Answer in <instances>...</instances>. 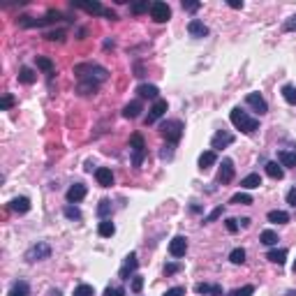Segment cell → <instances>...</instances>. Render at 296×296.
I'll list each match as a JSON object with an SVG mask.
<instances>
[{
  "label": "cell",
  "instance_id": "37",
  "mask_svg": "<svg viewBox=\"0 0 296 296\" xmlns=\"http://www.w3.org/2000/svg\"><path fill=\"white\" fill-rule=\"evenodd\" d=\"M229 261H232V264H243V261H245V250H243V248H234V250L229 253Z\"/></svg>",
  "mask_w": 296,
  "mask_h": 296
},
{
  "label": "cell",
  "instance_id": "50",
  "mask_svg": "<svg viewBox=\"0 0 296 296\" xmlns=\"http://www.w3.org/2000/svg\"><path fill=\"white\" fill-rule=\"evenodd\" d=\"M199 7H201V2H188V0H183V9H188V12H197Z\"/></svg>",
  "mask_w": 296,
  "mask_h": 296
},
{
  "label": "cell",
  "instance_id": "52",
  "mask_svg": "<svg viewBox=\"0 0 296 296\" xmlns=\"http://www.w3.org/2000/svg\"><path fill=\"white\" fill-rule=\"evenodd\" d=\"M229 7H232V9H241V7H243V2H241V0H229Z\"/></svg>",
  "mask_w": 296,
  "mask_h": 296
},
{
  "label": "cell",
  "instance_id": "13",
  "mask_svg": "<svg viewBox=\"0 0 296 296\" xmlns=\"http://www.w3.org/2000/svg\"><path fill=\"white\" fill-rule=\"evenodd\" d=\"M188 33H190V37L204 40V37H209V28L204 26V21H199V19H192L190 23H188Z\"/></svg>",
  "mask_w": 296,
  "mask_h": 296
},
{
  "label": "cell",
  "instance_id": "4",
  "mask_svg": "<svg viewBox=\"0 0 296 296\" xmlns=\"http://www.w3.org/2000/svg\"><path fill=\"white\" fill-rule=\"evenodd\" d=\"M130 150H132V167L139 169L144 157H146V141L141 134H132L130 137Z\"/></svg>",
  "mask_w": 296,
  "mask_h": 296
},
{
  "label": "cell",
  "instance_id": "36",
  "mask_svg": "<svg viewBox=\"0 0 296 296\" xmlns=\"http://www.w3.org/2000/svg\"><path fill=\"white\" fill-rule=\"evenodd\" d=\"M63 215L67 220H81V211L77 209V206H72V204H67L65 209H63Z\"/></svg>",
  "mask_w": 296,
  "mask_h": 296
},
{
  "label": "cell",
  "instance_id": "16",
  "mask_svg": "<svg viewBox=\"0 0 296 296\" xmlns=\"http://www.w3.org/2000/svg\"><path fill=\"white\" fill-rule=\"evenodd\" d=\"M194 292L204 296H222V287L220 285H209V282H199L194 285Z\"/></svg>",
  "mask_w": 296,
  "mask_h": 296
},
{
  "label": "cell",
  "instance_id": "14",
  "mask_svg": "<svg viewBox=\"0 0 296 296\" xmlns=\"http://www.w3.org/2000/svg\"><path fill=\"white\" fill-rule=\"evenodd\" d=\"M86 185L84 183H74V185H70V190L65 192V197H67V201H70V204H79V201L84 199V197H86Z\"/></svg>",
  "mask_w": 296,
  "mask_h": 296
},
{
  "label": "cell",
  "instance_id": "35",
  "mask_svg": "<svg viewBox=\"0 0 296 296\" xmlns=\"http://www.w3.org/2000/svg\"><path fill=\"white\" fill-rule=\"evenodd\" d=\"M150 5L153 2H148V0H144V2H132L130 12L132 14H144V12H150Z\"/></svg>",
  "mask_w": 296,
  "mask_h": 296
},
{
  "label": "cell",
  "instance_id": "5",
  "mask_svg": "<svg viewBox=\"0 0 296 296\" xmlns=\"http://www.w3.org/2000/svg\"><path fill=\"white\" fill-rule=\"evenodd\" d=\"M51 257V245L44 243V241H40V243L30 245L26 250V254H23V259L30 261V264H35V261H44Z\"/></svg>",
  "mask_w": 296,
  "mask_h": 296
},
{
  "label": "cell",
  "instance_id": "17",
  "mask_svg": "<svg viewBox=\"0 0 296 296\" xmlns=\"http://www.w3.org/2000/svg\"><path fill=\"white\" fill-rule=\"evenodd\" d=\"M95 178H97V183L102 185V188H111V185H113V174H111V169H106V167L95 169Z\"/></svg>",
  "mask_w": 296,
  "mask_h": 296
},
{
  "label": "cell",
  "instance_id": "54",
  "mask_svg": "<svg viewBox=\"0 0 296 296\" xmlns=\"http://www.w3.org/2000/svg\"><path fill=\"white\" fill-rule=\"evenodd\" d=\"M238 225H241V227H248V225H250V218H241V220H238Z\"/></svg>",
  "mask_w": 296,
  "mask_h": 296
},
{
  "label": "cell",
  "instance_id": "55",
  "mask_svg": "<svg viewBox=\"0 0 296 296\" xmlns=\"http://www.w3.org/2000/svg\"><path fill=\"white\" fill-rule=\"evenodd\" d=\"M51 296H61V292L58 289H51Z\"/></svg>",
  "mask_w": 296,
  "mask_h": 296
},
{
  "label": "cell",
  "instance_id": "26",
  "mask_svg": "<svg viewBox=\"0 0 296 296\" xmlns=\"http://www.w3.org/2000/svg\"><path fill=\"white\" fill-rule=\"evenodd\" d=\"M141 111H144L141 102H139V100H134V102H130V105H125V109H123V116H125V118H137Z\"/></svg>",
  "mask_w": 296,
  "mask_h": 296
},
{
  "label": "cell",
  "instance_id": "23",
  "mask_svg": "<svg viewBox=\"0 0 296 296\" xmlns=\"http://www.w3.org/2000/svg\"><path fill=\"white\" fill-rule=\"evenodd\" d=\"M269 222H273V225H287L289 222V213L287 211H269Z\"/></svg>",
  "mask_w": 296,
  "mask_h": 296
},
{
  "label": "cell",
  "instance_id": "1",
  "mask_svg": "<svg viewBox=\"0 0 296 296\" xmlns=\"http://www.w3.org/2000/svg\"><path fill=\"white\" fill-rule=\"evenodd\" d=\"M74 74L79 77V84H95V86H100L102 81L109 79V70L102 67V65H95V63L77 65V67H74Z\"/></svg>",
  "mask_w": 296,
  "mask_h": 296
},
{
  "label": "cell",
  "instance_id": "46",
  "mask_svg": "<svg viewBox=\"0 0 296 296\" xmlns=\"http://www.w3.org/2000/svg\"><path fill=\"white\" fill-rule=\"evenodd\" d=\"M225 225H227V232H229V234H236V232H238V227H241L236 218H227Z\"/></svg>",
  "mask_w": 296,
  "mask_h": 296
},
{
  "label": "cell",
  "instance_id": "39",
  "mask_svg": "<svg viewBox=\"0 0 296 296\" xmlns=\"http://www.w3.org/2000/svg\"><path fill=\"white\" fill-rule=\"evenodd\" d=\"M222 215V206H215V209L211 211L209 215H204V220H201V225H211V222H215V220Z\"/></svg>",
  "mask_w": 296,
  "mask_h": 296
},
{
  "label": "cell",
  "instance_id": "48",
  "mask_svg": "<svg viewBox=\"0 0 296 296\" xmlns=\"http://www.w3.org/2000/svg\"><path fill=\"white\" fill-rule=\"evenodd\" d=\"M165 296H185V287H171V289H167Z\"/></svg>",
  "mask_w": 296,
  "mask_h": 296
},
{
  "label": "cell",
  "instance_id": "38",
  "mask_svg": "<svg viewBox=\"0 0 296 296\" xmlns=\"http://www.w3.org/2000/svg\"><path fill=\"white\" fill-rule=\"evenodd\" d=\"M72 296H95V289L93 285H86V282H81L77 289H74V294Z\"/></svg>",
  "mask_w": 296,
  "mask_h": 296
},
{
  "label": "cell",
  "instance_id": "24",
  "mask_svg": "<svg viewBox=\"0 0 296 296\" xmlns=\"http://www.w3.org/2000/svg\"><path fill=\"white\" fill-rule=\"evenodd\" d=\"M7 296H30V287H28V282H26V280H19V282H14Z\"/></svg>",
  "mask_w": 296,
  "mask_h": 296
},
{
  "label": "cell",
  "instance_id": "56",
  "mask_svg": "<svg viewBox=\"0 0 296 296\" xmlns=\"http://www.w3.org/2000/svg\"><path fill=\"white\" fill-rule=\"evenodd\" d=\"M294 273H296V261H294Z\"/></svg>",
  "mask_w": 296,
  "mask_h": 296
},
{
  "label": "cell",
  "instance_id": "32",
  "mask_svg": "<svg viewBox=\"0 0 296 296\" xmlns=\"http://www.w3.org/2000/svg\"><path fill=\"white\" fill-rule=\"evenodd\" d=\"M111 211H113V206H111V201L109 199H102L100 204H97V215H100L102 220H109Z\"/></svg>",
  "mask_w": 296,
  "mask_h": 296
},
{
  "label": "cell",
  "instance_id": "12",
  "mask_svg": "<svg viewBox=\"0 0 296 296\" xmlns=\"http://www.w3.org/2000/svg\"><path fill=\"white\" fill-rule=\"evenodd\" d=\"M245 102L253 106L254 111H259V116H264V113L269 111V105H266V100H264V97H261L259 93H248Z\"/></svg>",
  "mask_w": 296,
  "mask_h": 296
},
{
  "label": "cell",
  "instance_id": "21",
  "mask_svg": "<svg viewBox=\"0 0 296 296\" xmlns=\"http://www.w3.org/2000/svg\"><path fill=\"white\" fill-rule=\"evenodd\" d=\"M137 93H139V97H148V100H160V90H157V86H153V84H141L139 88H137Z\"/></svg>",
  "mask_w": 296,
  "mask_h": 296
},
{
  "label": "cell",
  "instance_id": "47",
  "mask_svg": "<svg viewBox=\"0 0 296 296\" xmlns=\"http://www.w3.org/2000/svg\"><path fill=\"white\" fill-rule=\"evenodd\" d=\"M12 105H14V97H12V95H5V97H2V102H0V109H2V111H7Z\"/></svg>",
  "mask_w": 296,
  "mask_h": 296
},
{
  "label": "cell",
  "instance_id": "25",
  "mask_svg": "<svg viewBox=\"0 0 296 296\" xmlns=\"http://www.w3.org/2000/svg\"><path fill=\"white\" fill-rule=\"evenodd\" d=\"M278 160L282 167H296V150H278Z\"/></svg>",
  "mask_w": 296,
  "mask_h": 296
},
{
  "label": "cell",
  "instance_id": "11",
  "mask_svg": "<svg viewBox=\"0 0 296 296\" xmlns=\"http://www.w3.org/2000/svg\"><path fill=\"white\" fill-rule=\"evenodd\" d=\"M234 181V162L229 160V157H225L222 160V165H220V171H218V183L227 185Z\"/></svg>",
  "mask_w": 296,
  "mask_h": 296
},
{
  "label": "cell",
  "instance_id": "3",
  "mask_svg": "<svg viewBox=\"0 0 296 296\" xmlns=\"http://www.w3.org/2000/svg\"><path fill=\"white\" fill-rule=\"evenodd\" d=\"M183 130H185V125L178 121V118L165 121L162 125H160V134H162V137H167V141H169V144H178V141H181V137H183Z\"/></svg>",
  "mask_w": 296,
  "mask_h": 296
},
{
  "label": "cell",
  "instance_id": "43",
  "mask_svg": "<svg viewBox=\"0 0 296 296\" xmlns=\"http://www.w3.org/2000/svg\"><path fill=\"white\" fill-rule=\"evenodd\" d=\"M160 157H162V160H171V157H174V144H167V146L160 150Z\"/></svg>",
  "mask_w": 296,
  "mask_h": 296
},
{
  "label": "cell",
  "instance_id": "9",
  "mask_svg": "<svg viewBox=\"0 0 296 296\" xmlns=\"http://www.w3.org/2000/svg\"><path fill=\"white\" fill-rule=\"evenodd\" d=\"M185 253H188V238L185 236H174L169 241V254L178 259V257H185Z\"/></svg>",
  "mask_w": 296,
  "mask_h": 296
},
{
  "label": "cell",
  "instance_id": "44",
  "mask_svg": "<svg viewBox=\"0 0 296 296\" xmlns=\"http://www.w3.org/2000/svg\"><path fill=\"white\" fill-rule=\"evenodd\" d=\"M282 30H285V33H294V30H296V14H292V17H289L287 21H285Z\"/></svg>",
  "mask_w": 296,
  "mask_h": 296
},
{
  "label": "cell",
  "instance_id": "22",
  "mask_svg": "<svg viewBox=\"0 0 296 296\" xmlns=\"http://www.w3.org/2000/svg\"><path fill=\"white\" fill-rule=\"evenodd\" d=\"M97 234L102 236V238H111L116 234V225H113L111 220H102L100 225H97Z\"/></svg>",
  "mask_w": 296,
  "mask_h": 296
},
{
  "label": "cell",
  "instance_id": "57",
  "mask_svg": "<svg viewBox=\"0 0 296 296\" xmlns=\"http://www.w3.org/2000/svg\"><path fill=\"white\" fill-rule=\"evenodd\" d=\"M121 296H125V294H121Z\"/></svg>",
  "mask_w": 296,
  "mask_h": 296
},
{
  "label": "cell",
  "instance_id": "7",
  "mask_svg": "<svg viewBox=\"0 0 296 296\" xmlns=\"http://www.w3.org/2000/svg\"><path fill=\"white\" fill-rule=\"evenodd\" d=\"M139 269V259H137V253H130L127 257H125V261H123L121 271H118V278L121 280H130L134 278V271Z\"/></svg>",
  "mask_w": 296,
  "mask_h": 296
},
{
  "label": "cell",
  "instance_id": "49",
  "mask_svg": "<svg viewBox=\"0 0 296 296\" xmlns=\"http://www.w3.org/2000/svg\"><path fill=\"white\" fill-rule=\"evenodd\" d=\"M121 294H125L121 287H106L105 289V296H121Z\"/></svg>",
  "mask_w": 296,
  "mask_h": 296
},
{
  "label": "cell",
  "instance_id": "40",
  "mask_svg": "<svg viewBox=\"0 0 296 296\" xmlns=\"http://www.w3.org/2000/svg\"><path fill=\"white\" fill-rule=\"evenodd\" d=\"M254 294V287L253 285H245V287H241V289H232L227 296H253Z\"/></svg>",
  "mask_w": 296,
  "mask_h": 296
},
{
  "label": "cell",
  "instance_id": "19",
  "mask_svg": "<svg viewBox=\"0 0 296 296\" xmlns=\"http://www.w3.org/2000/svg\"><path fill=\"white\" fill-rule=\"evenodd\" d=\"M218 162V155H215V150H204L199 155V169L201 171H206L209 167H213Z\"/></svg>",
  "mask_w": 296,
  "mask_h": 296
},
{
  "label": "cell",
  "instance_id": "15",
  "mask_svg": "<svg viewBox=\"0 0 296 296\" xmlns=\"http://www.w3.org/2000/svg\"><path fill=\"white\" fill-rule=\"evenodd\" d=\"M9 211H14L19 215H23L30 211V199L28 197H14V199L9 201Z\"/></svg>",
  "mask_w": 296,
  "mask_h": 296
},
{
  "label": "cell",
  "instance_id": "6",
  "mask_svg": "<svg viewBox=\"0 0 296 296\" xmlns=\"http://www.w3.org/2000/svg\"><path fill=\"white\" fill-rule=\"evenodd\" d=\"M150 19L155 21V23H167L169 19H171V7L167 5V2H153L150 5Z\"/></svg>",
  "mask_w": 296,
  "mask_h": 296
},
{
  "label": "cell",
  "instance_id": "45",
  "mask_svg": "<svg viewBox=\"0 0 296 296\" xmlns=\"http://www.w3.org/2000/svg\"><path fill=\"white\" fill-rule=\"evenodd\" d=\"M132 292H134V294H139L141 292V287H144V278H141V275H134V278H132Z\"/></svg>",
  "mask_w": 296,
  "mask_h": 296
},
{
  "label": "cell",
  "instance_id": "30",
  "mask_svg": "<svg viewBox=\"0 0 296 296\" xmlns=\"http://www.w3.org/2000/svg\"><path fill=\"white\" fill-rule=\"evenodd\" d=\"M37 67L44 72V74H49V77H53L56 74V67H53V63L46 58V56H37Z\"/></svg>",
  "mask_w": 296,
  "mask_h": 296
},
{
  "label": "cell",
  "instance_id": "27",
  "mask_svg": "<svg viewBox=\"0 0 296 296\" xmlns=\"http://www.w3.org/2000/svg\"><path fill=\"white\" fill-rule=\"evenodd\" d=\"M266 174H269L273 181H282L285 169H282V165H278V162H266Z\"/></svg>",
  "mask_w": 296,
  "mask_h": 296
},
{
  "label": "cell",
  "instance_id": "29",
  "mask_svg": "<svg viewBox=\"0 0 296 296\" xmlns=\"http://www.w3.org/2000/svg\"><path fill=\"white\" fill-rule=\"evenodd\" d=\"M261 185V176L259 174H248L241 181V188H245V190H254V188H259Z\"/></svg>",
  "mask_w": 296,
  "mask_h": 296
},
{
  "label": "cell",
  "instance_id": "18",
  "mask_svg": "<svg viewBox=\"0 0 296 296\" xmlns=\"http://www.w3.org/2000/svg\"><path fill=\"white\" fill-rule=\"evenodd\" d=\"M266 259L271 261V264H278V266H282V264H285V261H287V250H285V248H273V250H269V253H266Z\"/></svg>",
  "mask_w": 296,
  "mask_h": 296
},
{
  "label": "cell",
  "instance_id": "20",
  "mask_svg": "<svg viewBox=\"0 0 296 296\" xmlns=\"http://www.w3.org/2000/svg\"><path fill=\"white\" fill-rule=\"evenodd\" d=\"M74 7L84 9L88 14H102V17H105V12H106V7H102L100 2H74Z\"/></svg>",
  "mask_w": 296,
  "mask_h": 296
},
{
  "label": "cell",
  "instance_id": "33",
  "mask_svg": "<svg viewBox=\"0 0 296 296\" xmlns=\"http://www.w3.org/2000/svg\"><path fill=\"white\" fill-rule=\"evenodd\" d=\"M282 97H285L287 105H296V86L285 84V86H282Z\"/></svg>",
  "mask_w": 296,
  "mask_h": 296
},
{
  "label": "cell",
  "instance_id": "42",
  "mask_svg": "<svg viewBox=\"0 0 296 296\" xmlns=\"http://www.w3.org/2000/svg\"><path fill=\"white\" fill-rule=\"evenodd\" d=\"M46 40H49V42H63V40H65V30H56V33H46Z\"/></svg>",
  "mask_w": 296,
  "mask_h": 296
},
{
  "label": "cell",
  "instance_id": "10",
  "mask_svg": "<svg viewBox=\"0 0 296 296\" xmlns=\"http://www.w3.org/2000/svg\"><path fill=\"white\" fill-rule=\"evenodd\" d=\"M167 111V100H155V105L148 109V116H146V125H153L157 123Z\"/></svg>",
  "mask_w": 296,
  "mask_h": 296
},
{
  "label": "cell",
  "instance_id": "31",
  "mask_svg": "<svg viewBox=\"0 0 296 296\" xmlns=\"http://www.w3.org/2000/svg\"><path fill=\"white\" fill-rule=\"evenodd\" d=\"M259 241H261L264 245H269V248H273V245L278 243V234H275L273 229H264V232L259 234Z\"/></svg>",
  "mask_w": 296,
  "mask_h": 296
},
{
  "label": "cell",
  "instance_id": "53",
  "mask_svg": "<svg viewBox=\"0 0 296 296\" xmlns=\"http://www.w3.org/2000/svg\"><path fill=\"white\" fill-rule=\"evenodd\" d=\"M105 17L109 19V21H116V19H118V17H116V12H113V9H106V12H105Z\"/></svg>",
  "mask_w": 296,
  "mask_h": 296
},
{
  "label": "cell",
  "instance_id": "2",
  "mask_svg": "<svg viewBox=\"0 0 296 296\" xmlns=\"http://www.w3.org/2000/svg\"><path fill=\"white\" fill-rule=\"evenodd\" d=\"M229 121H232V125H234L236 130L245 132V134H253V132L259 130V121H257V118H253L248 111H243L241 106H234V109H232V113H229Z\"/></svg>",
  "mask_w": 296,
  "mask_h": 296
},
{
  "label": "cell",
  "instance_id": "51",
  "mask_svg": "<svg viewBox=\"0 0 296 296\" xmlns=\"http://www.w3.org/2000/svg\"><path fill=\"white\" fill-rule=\"evenodd\" d=\"M287 204L296 209V188H292V190L287 192Z\"/></svg>",
  "mask_w": 296,
  "mask_h": 296
},
{
  "label": "cell",
  "instance_id": "41",
  "mask_svg": "<svg viewBox=\"0 0 296 296\" xmlns=\"http://www.w3.org/2000/svg\"><path fill=\"white\" fill-rule=\"evenodd\" d=\"M183 269L178 261H171V264H165V275H174V273H178V271Z\"/></svg>",
  "mask_w": 296,
  "mask_h": 296
},
{
  "label": "cell",
  "instance_id": "8",
  "mask_svg": "<svg viewBox=\"0 0 296 296\" xmlns=\"http://www.w3.org/2000/svg\"><path fill=\"white\" fill-rule=\"evenodd\" d=\"M232 144H234V134L227 130H218L211 139V150H222V148L232 146Z\"/></svg>",
  "mask_w": 296,
  "mask_h": 296
},
{
  "label": "cell",
  "instance_id": "28",
  "mask_svg": "<svg viewBox=\"0 0 296 296\" xmlns=\"http://www.w3.org/2000/svg\"><path fill=\"white\" fill-rule=\"evenodd\" d=\"M19 81L26 84V86H33L37 81V74L30 70V67H21V70H19Z\"/></svg>",
  "mask_w": 296,
  "mask_h": 296
},
{
  "label": "cell",
  "instance_id": "34",
  "mask_svg": "<svg viewBox=\"0 0 296 296\" xmlns=\"http://www.w3.org/2000/svg\"><path fill=\"white\" fill-rule=\"evenodd\" d=\"M229 204H241V206H250L253 204V197L248 192H236L234 197L229 199Z\"/></svg>",
  "mask_w": 296,
  "mask_h": 296
}]
</instances>
